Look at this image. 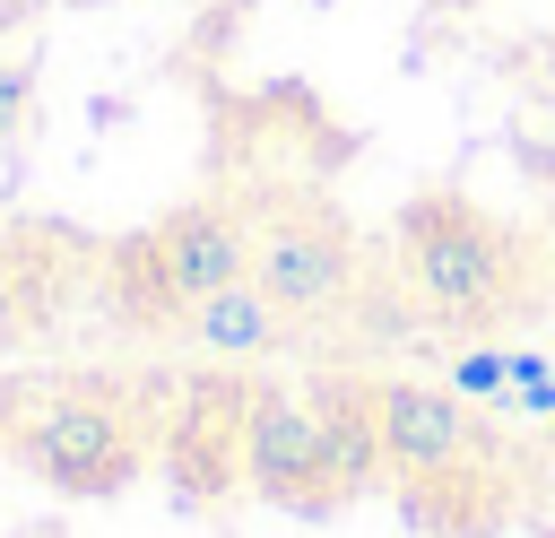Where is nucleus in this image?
<instances>
[{
  "label": "nucleus",
  "instance_id": "nucleus-2",
  "mask_svg": "<svg viewBox=\"0 0 555 538\" xmlns=\"http://www.w3.org/2000/svg\"><path fill=\"white\" fill-rule=\"evenodd\" d=\"M26 451L61 495H104L130 469V434L104 399H43L35 425H26Z\"/></svg>",
  "mask_w": 555,
  "mask_h": 538
},
{
  "label": "nucleus",
  "instance_id": "nucleus-1",
  "mask_svg": "<svg viewBox=\"0 0 555 538\" xmlns=\"http://www.w3.org/2000/svg\"><path fill=\"white\" fill-rule=\"evenodd\" d=\"M364 408H373L382 460L399 477H451V469H468L486 451V425L434 382H364Z\"/></svg>",
  "mask_w": 555,
  "mask_h": 538
},
{
  "label": "nucleus",
  "instance_id": "nucleus-3",
  "mask_svg": "<svg viewBox=\"0 0 555 538\" xmlns=\"http://www.w3.org/2000/svg\"><path fill=\"white\" fill-rule=\"evenodd\" d=\"M182 330H191L199 347H217V356H269V347L286 338V312L269 304L260 278H234V286L199 295V304L182 312Z\"/></svg>",
  "mask_w": 555,
  "mask_h": 538
}]
</instances>
